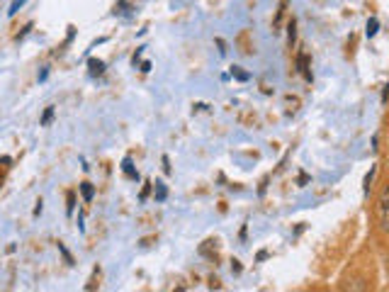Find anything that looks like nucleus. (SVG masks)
I'll return each mask as SVG.
<instances>
[{
    "instance_id": "1",
    "label": "nucleus",
    "mask_w": 389,
    "mask_h": 292,
    "mask_svg": "<svg viewBox=\"0 0 389 292\" xmlns=\"http://www.w3.org/2000/svg\"><path fill=\"white\" fill-rule=\"evenodd\" d=\"M377 215H380V224H382V229L389 234V185L382 190V197H380Z\"/></svg>"
},
{
    "instance_id": "2",
    "label": "nucleus",
    "mask_w": 389,
    "mask_h": 292,
    "mask_svg": "<svg viewBox=\"0 0 389 292\" xmlns=\"http://www.w3.org/2000/svg\"><path fill=\"white\" fill-rule=\"evenodd\" d=\"M297 66H299V73L307 78V80H312V71H309V59H307V54L304 51H299L297 54Z\"/></svg>"
},
{
    "instance_id": "3",
    "label": "nucleus",
    "mask_w": 389,
    "mask_h": 292,
    "mask_svg": "<svg viewBox=\"0 0 389 292\" xmlns=\"http://www.w3.org/2000/svg\"><path fill=\"white\" fill-rule=\"evenodd\" d=\"M153 197H156V202H166V200H168V188H166V183H161V180L153 183Z\"/></svg>"
},
{
    "instance_id": "4",
    "label": "nucleus",
    "mask_w": 389,
    "mask_h": 292,
    "mask_svg": "<svg viewBox=\"0 0 389 292\" xmlns=\"http://www.w3.org/2000/svg\"><path fill=\"white\" fill-rule=\"evenodd\" d=\"M122 170H124V175H127L129 180H139V170L134 168V163H131L129 156H127V158L122 161Z\"/></svg>"
},
{
    "instance_id": "5",
    "label": "nucleus",
    "mask_w": 389,
    "mask_h": 292,
    "mask_svg": "<svg viewBox=\"0 0 389 292\" xmlns=\"http://www.w3.org/2000/svg\"><path fill=\"white\" fill-rule=\"evenodd\" d=\"M88 69H90V75H102V73H105V61H100V59H88Z\"/></svg>"
},
{
    "instance_id": "6",
    "label": "nucleus",
    "mask_w": 389,
    "mask_h": 292,
    "mask_svg": "<svg viewBox=\"0 0 389 292\" xmlns=\"http://www.w3.org/2000/svg\"><path fill=\"white\" fill-rule=\"evenodd\" d=\"M80 195H83V200L85 202H93V197H95V188H93V183H80Z\"/></svg>"
},
{
    "instance_id": "7",
    "label": "nucleus",
    "mask_w": 389,
    "mask_h": 292,
    "mask_svg": "<svg viewBox=\"0 0 389 292\" xmlns=\"http://www.w3.org/2000/svg\"><path fill=\"white\" fill-rule=\"evenodd\" d=\"M231 75H234L236 80H241V83H246V80H251V73H248V71H243L241 66H234V69H231Z\"/></svg>"
},
{
    "instance_id": "8",
    "label": "nucleus",
    "mask_w": 389,
    "mask_h": 292,
    "mask_svg": "<svg viewBox=\"0 0 389 292\" xmlns=\"http://www.w3.org/2000/svg\"><path fill=\"white\" fill-rule=\"evenodd\" d=\"M66 202H68V205H66V215L71 217V215H73V210H75V193H73V190H68V193H66Z\"/></svg>"
},
{
    "instance_id": "9",
    "label": "nucleus",
    "mask_w": 389,
    "mask_h": 292,
    "mask_svg": "<svg viewBox=\"0 0 389 292\" xmlns=\"http://www.w3.org/2000/svg\"><path fill=\"white\" fill-rule=\"evenodd\" d=\"M377 29H380L377 17H370V20H367V29H365V34H367V37H375V34H377Z\"/></svg>"
},
{
    "instance_id": "10",
    "label": "nucleus",
    "mask_w": 389,
    "mask_h": 292,
    "mask_svg": "<svg viewBox=\"0 0 389 292\" xmlns=\"http://www.w3.org/2000/svg\"><path fill=\"white\" fill-rule=\"evenodd\" d=\"M51 120H54V107H47V110H44V115H42V122H39V124H42V127H49V124H51Z\"/></svg>"
},
{
    "instance_id": "11",
    "label": "nucleus",
    "mask_w": 389,
    "mask_h": 292,
    "mask_svg": "<svg viewBox=\"0 0 389 292\" xmlns=\"http://www.w3.org/2000/svg\"><path fill=\"white\" fill-rule=\"evenodd\" d=\"M375 173H377V166H372V168H370V173L365 175V185H363V190H365V193H370V185H372V178H375Z\"/></svg>"
},
{
    "instance_id": "12",
    "label": "nucleus",
    "mask_w": 389,
    "mask_h": 292,
    "mask_svg": "<svg viewBox=\"0 0 389 292\" xmlns=\"http://www.w3.org/2000/svg\"><path fill=\"white\" fill-rule=\"evenodd\" d=\"M285 7H287V0H282V2H280L277 17H275V22H272V27H275V29H280V22H282V15H285Z\"/></svg>"
},
{
    "instance_id": "13",
    "label": "nucleus",
    "mask_w": 389,
    "mask_h": 292,
    "mask_svg": "<svg viewBox=\"0 0 389 292\" xmlns=\"http://www.w3.org/2000/svg\"><path fill=\"white\" fill-rule=\"evenodd\" d=\"M129 2H124V0H120V2H117V5H115V15H117V12H120V15H129Z\"/></svg>"
},
{
    "instance_id": "14",
    "label": "nucleus",
    "mask_w": 389,
    "mask_h": 292,
    "mask_svg": "<svg viewBox=\"0 0 389 292\" xmlns=\"http://www.w3.org/2000/svg\"><path fill=\"white\" fill-rule=\"evenodd\" d=\"M24 2H27V0H15V2H12V5H10V10H7V15H10V17H12V15H15V12H17V10H20V7H22V5H24Z\"/></svg>"
},
{
    "instance_id": "15",
    "label": "nucleus",
    "mask_w": 389,
    "mask_h": 292,
    "mask_svg": "<svg viewBox=\"0 0 389 292\" xmlns=\"http://www.w3.org/2000/svg\"><path fill=\"white\" fill-rule=\"evenodd\" d=\"M287 29H290V44H294V34H297L294 29H297V22H294V20H290V27H287Z\"/></svg>"
},
{
    "instance_id": "16",
    "label": "nucleus",
    "mask_w": 389,
    "mask_h": 292,
    "mask_svg": "<svg viewBox=\"0 0 389 292\" xmlns=\"http://www.w3.org/2000/svg\"><path fill=\"white\" fill-rule=\"evenodd\" d=\"M59 251H61V253H64L66 263H68V266H73V258H71V253H68V251H66V246H64V243H59Z\"/></svg>"
},
{
    "instance_id": "17",
    "label": "nucleus",
    "mask_w": 389,
    "mask_h": 292,
    "mask_svg": "<svg viewBox=\"0 0 389 292\" xmlns=\"http://www.w3.org/2000/svg\"><path fill=\"white\" fill-rule=\"evenodd\" d=\"M217 47H219V51H221V54H226V44H224L221 39H217Z\"/></svg>"
},
{
    "instance_id": "18",
    "label": "nucleus",
    "mask_w": 389,
    "mask_h": 292,
    "mask_svg": "<svg viewBox=\"0 0 389 292\" xmlns=\"http://www.w3.org/2000/svg\"><path fill=\"white\" fill-rule=\"evenodd\" d=\"M163 168H166V173H170V161H168V156H163Z\"/></svg>"
},
{
    "instance_id": "19",
    "label": "nucleus",
    "mask_w": 389,
    "mask_h": 292,
    "mask_svg": "<svg viewBox=\"0 0 389 292\" xmlns=\"http://www.w3.org/2000/svg\"><path fill=\"white\" fill-rule=\"evenodd\" d=\"M148 185H151V183H146V188H144V190H141V200H146V197H148V190H151V188H148Z\"/></svg>"
},
{
    "instance_id": "20",
    "label": "nucleus",
    "mask_w": 389,
    "mask_h": 292,
    "mask_svg": "<svg viewBox=\"0 0 389 292\" xmlns=\"http://www.w3.org/2000/svg\"><path fill=\"white\" fill-rule=\"evenodd\" d=\"M39 215H42V200H39L37 207H34V217H39Z\"/></svg>"
}]
</instances>
